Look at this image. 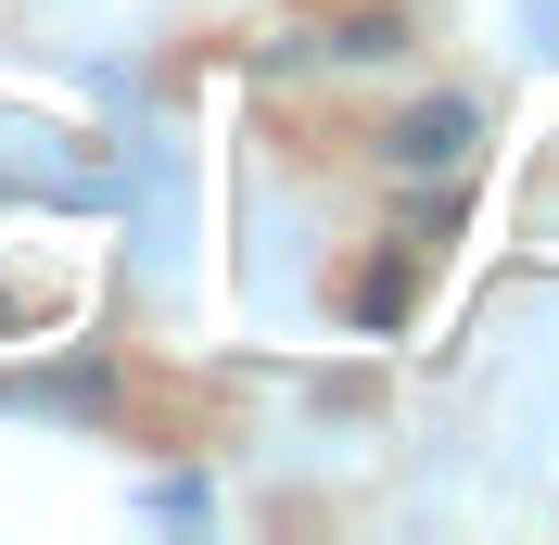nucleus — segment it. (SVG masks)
I'll use <instances>...</instances> for the list:
<instances>
[{
    "instance_id": "nucleus-1",
    "label": "nucleus",
    "mask_w": 559,
    "mask_h": 545,
    "mask_svg": "<svg viewBox=\"0 0 559 545\" xmlns=\"http://www.w3.org/2000/svg\"><path fill=\"white\" fill-rule=\"evenodd\" d=\"M394 166H471V114H457V102H432V114H407V128H394Z\"/></svg>"
}]
</instances>
